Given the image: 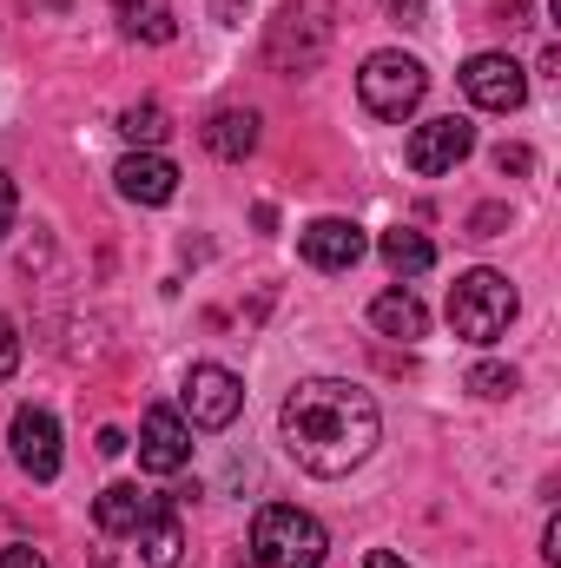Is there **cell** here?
Segmentation results:
<instances>
[{"mask_svg": "<svg viewBox=\"0 0 561 568\" xmlns=\"http://www.w3.org/2000/svg\"><path fill=\"white\" fill-rule=\"evenodd\" d=\"M469 390H476V397H509V390H516V371H509V364H476V371H469Z\"/></svg>", "mask_w": 561, "mask_h": 568, "instance_id": "20", "label": "cell"}, {"mask_svg": "<svg viewBox=\"0 0 561 568\" xmlns=\"http://www.w3.org/2000/svg\"><path fill=\"white\" fill-rule=\"evenodd\" d=\"M284 449L297 456V469L310 476H350L377 436H384V417H377V397L350 377H310L284 397Z\"/></svg>", "mask_w": 561, "mask_h": 568, "instance_id": "1", "label": "cell"}, {"mask_svg": "<svg viewBox=\"0 0 561 568\" xmlns=\"http://www.w3.org/2000/svg\"><path fill=\"white\" fill-rule=\"evenodd\" d=\"M390 13H397L404 27H422V0H390Z\"/></svg>", "mask_w": 561, "mask_h": 568, "instance_id": "26", "label": "cell"}, {"mask_svg": "<svg viewBox=\"0 0 561 568\" xmlns=\"http://www.w3.org/2000/svg\"><path fill=\"white\" fill-rule=\"evenodd\" d=\"M120 133L140 145V152H159V145H165V133H172V120H165V106L140 100V106H126V113H120Z\"/></svg>", "mask_w": 561, "mask_h": 568, "instance_id": "18", "label": "cell"}, {"mask_svg": "<svg viewBox=\"0 0 561 568\" xmlns=\"http://www.w3.org/2000/svg\"><path fill=\"white\" fill-rule=\"evenodd\" d=\"M297 252H304V265H317V272H350V265H364L370 239H364V225H350V219H310V225L297 232Z\"/></svg>", "mask_w": 561, "mask_h": 568, "instance_id": "9", "label": "cell"}, {"mask_svg": "<svg viewBox=\"0 0 561 568\" xmlns=\"http://www.w3.org/2000/svg\"><path fill=\"white\" fill-rule=\"evenodd\" d=\"M522 13H529V0H502V20L509 27H522Z\"/></svg>", "mask_w": 561, "mask_h": 568, "instance_id": "28", "label": "cell"}, {"mask_svg": "<svg viewBox=\"0 0 561 568\" xmlns=\"http://www.w3.org/2000/svg\"><path fill=\"white\" fill-rule=\"evenodd\" d=\"M145 509H152V496H145L140 483H113V489H100L93 523H100L106 536H133V529L145 523Z\"/></svg>", "mask_w": 561, "mask_h": 568, "instance_id": "16", "label": "cell"}, {"mask_svg": "<svg viewBox=\"0 0 561 568\" xmlns=\"http://www.w3.org/2000/svg\"><path fill=\"white\" fill-rule=\"evenodd\" d=\"M205 152H218V159H252V152H258V113H252V106L212 113V120H205Z\"/></svg>", "mask_w": 561, "mask_h": 568, "instance_id": "14", "label": "cell"}, {"mask_svg": "<svg viewBox=\"0 0 561 568\" xmlns=\"http://www.w3.org/2000/svg\"><path fill=\"white\" fill-rule=\"evenodd\" d=\"M113 179H120V199H133V205H165V199H178V165H172L165 152H126Z\"/></svg>", "mask_w": 561, "mask_h": 568, "instance_id": "12", "label": "cell"}, {"mask_svg": "<svg viewBox=\"0 0 561 568\" xmlns=\"http://www.w3.org/2000/svg\"><path fill=\"white\" fill-rule=\"evenodd\" d=\"M13 463L33 483H53L60 476V424H53V410H40V404H20L13 410Z\"/></svg>", "mask_w": 561, "mask_h": 568, "instance_id": "10", "label": "cell"}, {"mask_svg": "<svg viewBox=\"0 0 561 568\" xmlns=\"http://www.w3.org/2000/svg\"><path fill=\"white\" fill-rule=\"evenodd\" d=\"M462 93H469V106H482V113H516V106L529 100V73H522L509 53H476V60L462 67Z\"/></svg>", "mask_w": 561, "mask_h": 568, "instance_id": "8", "label": "cell"}, {"mask_svg": "<svg viewBox=\"0 0 561 568\" xmlns=\"http://www.w3.org/2000/svg\"><path fill=\"white\" fill-rule=\"evenodd\" d=\"M384 265L397 272V278H417V272H429L436 265V245L422 239V232H410V225H397V232H384Z\"/></svg>", "mask_w": 561, "mask_h": 568, "instance_id": "17", "label": "cell"}, {"mask_svg": "<svg viewBox=\"0 0 561 568\" xmlns=\"http://www.w3.org/2000/svg\"><path fill=\"white\" fill-rule=\"evenodd\" d=\"M133 536H140L145 568H178V556H185V523H178V503L152 496V509H145V523L133 529Z\"/></svg>", "mask_w": 561, "mask_h": 568, "instance_id": "13", "label": "cell"}, {"mask_svg": "<svg viewBox=\"0 0 561 568\" xmlns=\"http://www.w3.org/2000/svg\"><path fill=\"white\" fill-rule=\"evenodd\" d=\"M370 568H410L404 556H390V549H370Z\"/></svg>", "mask_w": 561, "mask_h": 568, "instance_id": "29", "label": "cell"}, {"mask_svg": "<svg viewBox=\"0 0 561 568\" xmlns=\"http://www.w3.org/2000/svg\"><path fill=\"white\" fill-rule=\"evenodd\" d=\"M13 364H20V331H13V324L0 317V384L13 377Z\"/></svg>", "mask_w": 561, "mask_h": 568, "instance_id": "21", "label": "cell"}, {"mask_svg": "<svg viewBox=\"0 0 561 568\" xmlns=\"http://www.w3.org/2000/svg\"><path fill=\"white\" fill-rule=\"evenodd\" d=\"M422 93H429V73H422V60L410 53H370L364 60V73H357V100H364V113H377V120H410L422 106Z\"/></svg>", "mask_w": 561, "mask_h": 568, "instance_id": "5", "label": "cell"}, {"mask_svg": "<svg viewBox=\"0 0 561 568\" xmlns=\"http://www.w3.org/2000/svg\"><path fill=\"white\" fill-rule=\"evenodd\" d=\"M13 212H20V192H13V179L0 172V239L13 232Z\"/></svg>", "mask_w": 561, "mask_h": 568, "instance_id": "23", "label": "cell"}, {"mask_svg": "<svg viewBox=\"0 0 561 568\" xmlns=\"http://www.w3.org/2000/svg\"><path fill=\"white\" fill-rule=\"evenodd\" d=\"M542 562H561V523L542 529Z\"/></svg>", "mask_w": 561, "mask_h": 568, "instance_id": "27", "label": "cell"}, {"mask_svg": "<svg viewBox=\"0 0 561 568\" xmlns=\"http://www.w3.org/2000/svg\"><path fill=\"white\" fill-rule=\"evenodd\" d=\"M245 410V384L225 364H192L185 390H178V417L192 429H232V417Z\"/></svg>", "mask_w": 561, "mask_h": 568, "instance_id": "6", "label": "cell"}, {"mask_svg": "<svg viewBox=\"0 0 561 568\" xmlns=\"http://www.w3.org/2000/svg\"><path fill=\"white\" fill-rule=\"evenodd\" d=\"M496 165H502V172H529V165H536V152H529V145H502V152H496Z\"/></svg>", "mask_w": 561, "mask_h": 568, "instance_id": "24", "label": "cell"}, {"mask_svg": "<svg viewBox=\"0 0 561 568\" xmlns=\"http://www.w3.org/2000/svg\"><path fill=\"white\" fill-rule=\"evenodd\" d=\"M324 549H330L324 523L297 503H265L252 523V562L258 568H317Z\"/></svg>", "mask_w": 561, "mask_h": 568, "instance_id": "3", "label": "cell"}, {"mask_svg": "<svg viewBox=\"0 0 561 568\" xmlns=\"http://www.w3.org/2000/svg\"><path fill=\"white\" fill-rule=\"evenodd\" d=\"M0 568H47V556L27 549V542H7V549H0Z\"/></svg>", "mask_w": 561, "mask_h": 568, "instance_id": "22", "label": "cell"}, {"mask_svg": "<svg viewBox=\"0 0 561 568\" xmlns=\"http://www.w3.org/2000/svg\"><path fill=\"white\" fill-rule=\"evenodd\" d=\"M496 225H502V205H482L476 212V239H496Z\"/></svg>", "mask_w": 561, "mask_h": 568, "instance_id": "25", "label": "cell"}, {"mask_svg": "<svg viewBox=\"0 0 561 568\" xmlns=\"http://www.w3.org/2000/svg\"><path fill=\"white\" fill-rule=\"evenodd\" d=\"M192 463V429H185V417L178 410H165V404H152L140 424V469H152V476H178Z\"/></svg>", "mask_w": 561, "mask_h": 568, "instance_id": "11", "label": "cell"}, {"mask_svg": "<svg viewBox=\"0 0 561 568\" xmlns=\"http://www.w3.org/2000/svg\"><path fill=\"white\" fill-rule=\"evenodd\" d=\"M516 311H522L516 284L502 278V272H489V265H476V272H462V278L449 284V324H456L462 344H482V351L502 344L509 324H516Z\"/></svg>", "mask_w": 561, "mask_h": 568, "instance_id": "2", "label": "cell"}, {"mask_svg": "<svg viewBox=\"0 0 561 568\" xmlns=\"http://www.w3.org/2000/svg\"><path fill=\"white\" fill-rule=\"evenodd\" d=\"M126 20H133V33H145V40H172V33H178V27H172V7H165V0H140V7L126 13Z\"/></svg>", "mask_w": 561, "mask_h": 568, "instance_id": "19", "label": "cell"}, {"mask_svg": "<svg viewBox=\"0 0 561 568\" xmlns=\"http://www.w3.org/2000/svg\"><path fill=\"white\" fill-rule=\"evenodd\" d=\"M469 152H476V126H469L462 113L422 120L417 133H410V172H422V179H442V172H456Z\"/></svg>", "mask_w": 561, "mask_h": 568, "instance_id": "7", "label": "cell"}, {"mask_svg": "<svg viewBox=\"0 0 561 568\" xmlns=\"http://www.w3.org/2000/svg\"><path fill=\"white\" fill-rule=\"evenodd\" d=\"M337 40V0H284L272 20V67L310 73Z\"/></svg>", "mask_w": 561, "mask_h": 568, "instance_id": "4", "label": "cell"}, {"mask_svg": "<svg viewBox=\"0 0 561 568\" xmlns=\"http://www.w3.org/2000/svg\"><path fill=\"white\" fill-rule=\"evenodd\" d=\"M370 324H377L384 337H404V344H417L422 331H429V311L417 304V291H377V304H370Z\"/></svg>", "mask_w": 561, "mask_h": 568, "instance_id": "15", "label": "cell"}]
</instances>
